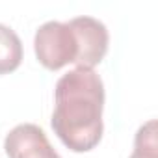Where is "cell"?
<instances>
[{"label": "cell", "mask_w": 158, "mask_h": 158, "mask_svg": "<svg viewBox=\"0 0 158 158\" xmlns=\"http://www.w3.org/2000/svg\"><path fill=\"white\" fill-rule=\"evenodd\" d=\"M52 130L73 152H88L102 139L104 84L93 69L74 67L56 82Z\"/></svg>", "instance_id": "1"}, {"label": "cell", "mask_w": 158, "mask_h": 158, "mask_svg": "<svg viewBox=\"0 0 158 158\" xmlns=\"http://www.w3.org/2000/svg\"><path fill=\"white\" fill-rule=\"evenodd\" d=\"M34 50L39 63L48 71H60L61 67L74 63L78 47L74 34L67 23L48 21L41 24L34 37Z\"/></svg>", "instance_id": "2"}, {"label": "cell", "mask_w": 158, "mask_h": 158, "mask_svg": "<svg viewBox=\"0 0 158 158\" xmlns=\"http://www.w3.org/2000/svg\"><path fill=\"white\" fill-rule=\"evenodd\" d=\"M67 26L74 34L76 47H78L74 65L80 69H93L95 65H99L104 60L108 52V43H110V35L104 23H101L99 19L82 15V17L71 19Z\"/></svg>", "instance_id": "3"}, {"label": "cell", "mask_w": 158, "mask_h": 158, "mask_svg": "<svg viewBox=\"0 0 158 158\" xmlns=\"http://www.w3.org/2000/svg\"><path fill=\"white\" fill-rule=\"evenodd\" d=\"M10 158H61L50 145L45 130L34 123H23L10 130L4 139Z\"/></svg>", "instance_id": "4"}, {"label": "cell", "mask_w": 158, "mask_h": 158, "mask_svg": "<svg viewBox=\"0 0 158 158\" xmlns=\"http://www.w3.org/2000/svg\"><path fill=\"white\" fill-rule=\"evenodd\" d=\"M23 61L21 37L6 24H0V74H8L19 69Z\"/></svg>", "instance_id": "5"}, {"label": "cell", "mask_w": 158, "mask_h": 158, "mask_svg": "<svg viewBox=\"0 0 158 158\" xmlns=\"http://www.w3.org/2000/svg\"><path fill=\"white\" fill-rule=\"evenodd\" d=\"M130 158H158V139H156V121L151 119L141 125L134 138V152Z\"/></svg>", "instance_id": "6"}]
</instances>
